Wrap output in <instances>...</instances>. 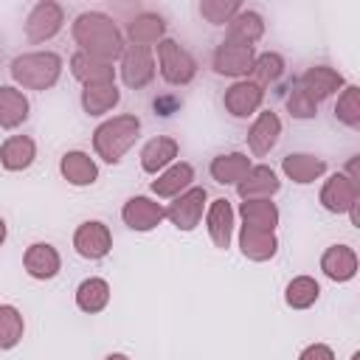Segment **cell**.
Instances as JSON below:
<instances>
[]
</instances>
